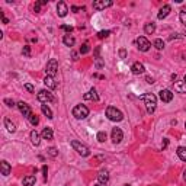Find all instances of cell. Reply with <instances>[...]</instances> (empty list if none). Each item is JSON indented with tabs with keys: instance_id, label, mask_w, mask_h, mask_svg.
I'll list each match as a JSON object with an SVG mask.
<instances>
[{
	"instance_id": "cell-1",
	"label": "cell",
	"mask_w": 186,
	"mask_h": 186,
	"mask_svg": "<svg viewBox=\"0 0 186 186\" xmlns=\"http://www.w3.org/2000/svg\"><path fill=\"white\" fill-rule=\"evenodd\" d=\"M106 116L109 121H114V122H119L124 119V114L119 109H116L115 106H108L106 109Z\"/></svg>"
},
{
	"instance_id": "cell-2",
	"label": "cell",
	"mask_w": 186,
	"mask_h": 186,
	"mask_svg": "<svg viewBox=\"0 0 186 186\" xmlns=\"http://www.w3.org/2000/svg\"><path fill=\"white\" fill-rule=\"evenodd\" d=\"M73 116L76 119H86L89 116V108L86 105H76L73 108Z\"/></svg>"
},
{
	"instance_id": "cell-3",
	"label": "cell",
	"mask_w": 186,
	"mask_h": 186,
	"mask_svg": "<svg viewBox=\"0 0 186 186\" xmlns=\"http://www.w3.org/2000/svg\"><path fill=\"white\" fill-rule=\"evenodd\" d=\"M71 147L76 150L79 154H80L81 157H89L90 156V150H89V147L87 145H85V144H81L80 141H77V140H73L71 143Z\"/></svg>"
},
{
	"instance_id": "cell-4",
	"label": "cell",
	"mask_w": 186,
	"mask_h": 186,
	"mask_svg": "<svg viewBox=\"0 0 186 186\" xmlns=\"http://www.w3.org/2000/svg\"><path fill=\"white\" fill-rule=\"evenodd\" d=\"M45 73H46V76H51V77H54L57 73H58V61L55 58H51L48 63H46L45 66Z\"/></svg>"
},
{
	"instance_id": "cell-5",
	"label": "cell",
	"mask_w": 186,
	"mask_h": 186,
	"mask_svg": "<svg viewBox=\"0 0 186 186\" xmlns=\"http://www.w3.org/2000/svg\"><path fill=\"white\" fill-rule=\"evenodd\" d=\"M39 102H42V103H48V102H52L55 100L54 96H52V93L48 92V90H39L38 95H37Z\"/></svg>"
},
{
	"instance_id": "cell-6",
	"label": "cell",
	"mask_w": 186,
	"mask_h": 186,
	"mask_svg": "<svg viewBox=\"0 0 186 186\" xmlns=\"http://www.w3.org/2000/svg\"><path fill=\"white\" fill-rule=\"evenodd\" d=\"M137 46H138L140 51H143V52H145V51L150 50V46H151V44H150V41H148L145 37H138L137 38Z\"/></svg>"
},
{
	"instance_id": "cell-7",
	"label": "cell",
	"mask_w": 186,
	"mask_h": 186,
	"mask_svg": "<svg viewBox=\"0 0 186 186\" xmlns=\"http://www.w3.org/2000/svg\"><path fill=\"white\" fill-rule=\"evenodd\" d=\"M110 138H112V143L114 144H119L124 140V132L121 128H114L112 132H110Z\"/></svg>"
},
{
	"instance_id": "cell-8",
	"label": "cell",
	"mask_w": 186,
	"mask_h": 186,
	"mask_svg": "<svg viewBox=\"0 0 186 186\" xmlns=\"http://www.w3.org/2000/svg\"><path fill=\"white\" fill-rule=\"evenodd\" d=\"M17 108H19L21 114L23 115L26 119H29V116L32 115V109H31V106L28 105V103H25V102H19V103H17Z\"/></svg>"
},
{
	"instance_id": "cell-9",
	"label": "cell",
	"mask_w": 186,
	"mask_h": 186,
	"mask_svg": "<svg viewBox=\"0 0 186 186\" xmlns=\"http://www.w3.org/2000/svg\"><path fill=\"white\" fill-rule=\"evenodd\" d=\"M112 2L110 0H95L93 2V9H96V10H103L106 7H110L112 6Z\"/></svg>"
},
{
	"instance_id": "cell-10",
	"label": "cell",
	"mask_w": 186,
	"mask_h": 186,
	"mask_svg": "<svg viewBox=\"0 0 186 186\" xmlns=\"http://www.w3.org/2000/svg\"><path fill=\"white\" fill-rule=\"evenodd\" d=\"M160 100L161 102H164V103H169V102H172L173 100V93H172V90H169V89H163V90H160Z\"/></svg>"
},
{
	"instance_id": "cell-11",
	"label": "cell",
	"mask_w": 186,
	"mask_h": 186,
	"mask_svg": "<svg viewBox=\"0 0 186 186\" xmlns=\"http://www.w3.org/2000/svg\"><path fill=\"white\" fill-rule=\"evenodd\" d=\"M67 13H68V7H67V4H66V2H58L57 3V15L60 17H66Z\"/></svg>"
},
{
	"instance_id": "cell-12",
	"label": "cell",
	"mask_w": 186,
	"mask_h": 186,
	"mask_svg": "<svg viewBox=\"0 0 186 186\" xmlns=\"http://www.w3.org/2000/svg\"><path fill=\"white\" fill-rule=\"evenodd\" d=\"M140 99L141 100H144V103L147 105V103H153V105H156L157 103V97L153 95V93H144V95H141L140 96Z\"/></svg>"
},
{
	"instance_id": "cell-13",
	"label": "cell",
	"mask_w": 186,
	"mask_h": 186,
	"mask_svg": "<svg viewBox=\"0 0 186 186\" xmlns=\"http://www.w3.org/2000/svg\"><path fill=\"white\" fill-rule=\"evenodd\" d=\"M44 85H45L50 90H55V89H57V81H55L54 77H51V76H46L45 79H44Z\"/></svg>"
},
{
	"instance_id": "cell-14",
	"label": "cell",
	"mask_w": 186,
	"mask_h": 186,
	"mask_svg": "<svg viewBox=\"0 0 186 186\" xmlns=\"http://www.w3.org/2000/svg\"><path fill=\"white\" fill-rule=\"evenodd\" d=\"M131 71L132 74H135V76H138V74H143L144 71H145V68H144V64L141 63H134L131 67Z\"/></svg>"
},
{
	"instance_id": "cell-15",
	"label": "cell",
	"mask_w": 186,
	"mask_h": 186,
	"mask_svg": "<svg viewBox=\"0 0 186 186\" xmlns=\"http://www.w3.org/2000/svg\"><path fill=\"white\" fill-rule=\"evenodd\" d=\"M0 169H2V174H3V176H9L10 172H12V167H10V164H9L6 160H2V163H0Z\"/></svg>"
},
{
	"instance_id": "cell-16",
	"label": "cell",
	"mask_w": 186,
	"mask_h": 186,
	"mask_svg": "<svg viewBox=\"0 0 186 186\" xmlns=\"http://www.w3.org/2000/svg\"><path fill=\"white\" fill-rule=\"evenodd\" d=\"M108 180H109V172H108V170H100V172L97 173V182L108 183Z\"/></svg>"
},
{
	"instance_id": "cell-17",
	"label": "cell",
	"mask_w": 186,
	"mask_h": 186,
	"mask_svg": "<svg viewBox=\"0 0 186 186\" xmlns=\"http://www.w3.org/2000/svg\"><path fill=\"white\" fill-rule=\"evenodd\" d=\"M86 99V100H95V102H97L99 100V96H97V93H96V89L93 87V89H90L89 92L86 93L85 96H83Z\"/></svg>"
},
{
	"instance_id": "cell-18",
	"label": "cell",
	"mask_w": 186,
	"mask_h": 186,
	"mask_svg": "<svg viewBox=\"0 0 186 186\" xmlns=\"http://www.w3.org/2000/svg\"><path fill=\"white\" fill-rule=\"evenodd\" d=\"M170 10H172V7H170L169 4H164V6L160 9V12H159L157 17H159V19H164V17H167V15L170 13Z\"/></svg>"
},
{
	"instance_id": "cell-19",
	"label": "cell",
	"mask_w": 186,
	"mask_h": 186,
	"mask_svg": "<svg viewBox=\"0 0 186 186\" xmlns=\"http://www.w3.org/2000/svg\"><path fill=\"white\" fill-rule=\"evenodd\" d=\"M35 182H37V179H35L34 174H28V176H25V178H23V180H22V185H23V186H34Z\"/></svg>"
},
{
	"instance_id": "cell-20",
	"label": "cell",
	"mask_w": 186,
	"mask_h": 186,
	"mask_svg": "<svg viewBox=\"0 0 186 186\" xmlns=\"http://www.w3.org/2000/svg\"><path fill=\"white\" fill-rule=\"evenodd\" d=\"M144 32L147 35H153L156 32V23H153V22H147L145 25H144Z\"/></svg>"
},
{
	"instance_id": "cell-21",
	"label": "cell",
	"mask_w": 186,
	"mask_h": 186,
	"mask_svg": "<svg viewBox=\"0 0 186 186\" xmlns=\"http://www.w3.org/2000/svg\"><path fill=\"white\" fill-rule=\"evenodd\" d=\"M41 135H42V138L44 140H52V137H54V132H52V130H51L50 127H45L42 130V132H41Z\"/></svg>"
},
{
	"instance_id": "cell-22",
	"label": "cell",
	"mask_w": 186,
	"mask_h": 186,
	"mask_svg": "<svg viewBox=\"0 0 186 186\" xmlns=\"http://www.w3.org/2000/svg\"><path fill=\"white\" fill-rule=\"evenodd\" d=\"M31 141L34 145H39V143H41V137H39V132L37 130L31 131Z\"/></svg>"
},
{
	"instance_id": "cell-23",
	"label": "cell",
	"mask_w": 186,
	"mask_h": 186,
	"mask_svg": "<svg viewBox=\"0 0 186 186\" xmlns=\"http://www.w3.org/2000/svg\"><path fill=\"white\" fill-rule=\"evenodd\" d=\"M174 90L178 93H186V83L183 80H179L174 83Z\"/></svg>"
},
{
	"instance_id": "cell-24",
	"label": "cell",
	"mask_w": 186,
	"mask_h": 186,
	"mask_svg": "<svg viewBox=\"0 0 186 186\" xmlns=\"http://www.w3.org/2000/svg\"><path fill=\"white\" fill-rule=\"evenodd\" d=\"M41 110H42V114L45 115V116H46L48 119H52V118H54V116H52V110H51L50 108H48V105H46V103L41 105Z\"/></svg>"
},
{
	"instance_id": "cell-25",
	"label": "cell",
	"mask_w": 186,
	"mask_h": 186,
	"mask_svg": "<svg viewBox=\"0 0 186 186\" xmlns=\"http://www.w3.org/2000/svg\"><path fill=\"white\" fill-rule=\"evenodd\" d=\"M63 42H64V45L73 46L74 44H76V39H74V37H71V35H64Z\"/></svg>"
},
{
	"instance_id": "cell-26",
	"label": "cell",
	"mask_w": 186,
	"mask_h": 186,
	"mask_svg": "<svg viewBox=\"0 0 186 186\" xmlns=\"http://www.w3.org/2000/svg\"><path fill=\"white\" fill-rule=\"evenodd\" d=\"M4 125H6V130H7L9 132H15V131H16V125H15V124H13L9 118L4 119Z\"/></svg>"
},
{
	"instance_id": "cell-27",
	"label": "cell",
	"mask_w": 186,
	"mask_h": 186,
	"mask_svg": "<svg viewBox=\"0 0 186 186\" xmlns=\"http://www.w3.org/2000/svg\"><path fill=\"white\" fill-rule=\"evenodd\" d=\"M178 156H179V159L182 161H186V147H179L178 148Z\"/></svg>"
},
{
	"instance_id": "cell-28",
	"label": "cell",
	"mask_w": 186,
	"mask_h": 186,
	"mask_svg": "<svg viewBox=\"0 0 186 186\" xmlns=\"http://www.w3.org/2000/svg\"><path fill=\"white\" fill-rule=\"evenodd\" d=\"M179 19H180V22L186 26V7H183L182 10L179 12Z\"/></svg>"
},
{
	"instance_id": "cell-29",
	"label": "cell",
	"mask_w": 186,
	"mask_h": 186,
	"mask_svg": "<svg viewBox=\"0 0 186 186\" xmlns=\"http://www.w3.org/2000/svg\"><path fill=\"white\" fill-rule=\"evenodd\" d=\"M95 66H96L97 70H100V68L105 66V61L102 60V57H97V58H95Z\"/></svg>"
},
{
	"instance_id": "cell-30",
	"label": "cell",
	"mask_w": 186,
	"mask_h": 186,
	"mask_svg": "<svg viewBox=\"0 0 186 186\" xmlns=\"http://www.w3.org/2000/svg\"><path fill=\"white\" fill-rule=\"evenodd\" d=\"M28 121H29V122L32 124L34 127H37V125H38V124H39V118H38V116H37V115H34V114L31 115V116H29V119H28Z\"/></svg>"
},
{
	"instance_id": "cell-31",
	"label": "cell",
	"mask_w": 186,
	"mask_h": 186,
	"mask_svg": "<svg viewBox=\"0 0 186 186\" xmlns=\"http://www.w3.org/2000/svg\"><path fill=\"white\" fill-rule=\"evenodd\" d=\"M153 45L156 46L157 50L160 51V50H163V48H164V42H163V39H156V41H154V44H153Z\"/></svg>"
},
{
	"instance_id": "cell-32",
	"label": "cell",
	"mask_w": 186,
	"mask_h": 186,
	"mask_svg": "<svg viewBox=\"0 0 186 186\" xmlns=\"http://www.w3.org/2000/svg\"><path fill=\"white\" fill-rule=\"evenodd\" d=\"M97 141H99V143H105L106 141V132L105 131L97 132Z\"/></svg>"
},
{
	"instance_id": "cell-33",
	"label": "cell",
	"mask_w": 186,
	"mask_h": 186,
	"mask_svg": "<svg viewBox=\"0 0 186 186\" xmlns=\"http://www.w3.org/2000/svg\"><path fill=\"white\" fill-rule=\"evenodd\" d=\"M109 35H110V31H100V32L97 34V38L103 39V38H108Z\"/></svg>"
},
{
	"instance_id": "cell-34",
	"label": "cell",
	"mask_w": 186,
	"mask_h": 186,
	"mask_svg": "<svg viewBox=\"0 0 186 186\" xmlns=\"http://www.w3.org/2000/svg\"><path fill=\"white\" fill-rule=\"evenodd\" d=\"M22 54L29 58V57H31V46H29V45H25V46H23V50H22Z\"/></svg>"
},
{
	"instance_id": "cell-35",
	"label": "cell",
	"mask_w": 186,
	"mask_h": 186,
	"mask_svg": "<svg viewBox=\"0 0 186 186\" xmlns=\"http://www.w3.org/2000/svg\"><path fill=\"white\" fill-rule=\"evenodd\" d=\"M89 51H90L89 44H83V45H81V48H80V54H87Z\"/></svg>"
},
{
	"instance_id": "cell-36",
	"label": "cell",
	"mask_w": 186,
	"mask_h": 186,
	"mask_svg": "<svg viewBox=\"0 0 186 186\" xmlns=\"http://www.w3.org/2000/svg\"><path fill=\"white\" fill-rule=\"evenodd\" d=\"M48 154H50L51 157H57L58 151H57V148H55V147H50V148H48Z\"/></svg>"
},
{
	"instance_id": "cell-37",
	"label": "cell",
	"mask_w": 186,
	"mask_h": 186,
	"mask_svg": "<svg viewBox=\"0 0 186 186\" xmlns=\"http://www.w3.org/2000/svg\"><path fill=\"white\" fill-rule=\"evenodd\" d=\"M25 89L28 90L29 93H34L35 92V87H34V85H31V83H25Z\"/></svg>"
},
{
	"instance_id": "cell-38",
	"label": "cell",
	"mask_w": 186,
	"mask_h": 186,
	"mask_svg": "<svg viewBox=\"0 0 186 186\" xmlns=\"http://www.w3.org/2000/svg\"><path fill=\"white\" fill-rule=\"evenodd\" d=\"M41 6H42V4H41V2H37V3L34 4V10H35V13H39V12H41Z\"/></svg>"
},
{
	"instance_id": "cell-39",
	"label": "cell",
	"mask_w": 186,
	"mask_h": 186,
	"mask_svg": "<svg viewBox=\"0 0 186 186\" xmlns=\"http://www.w3.org/2000/svg\"><path fill=\"white\" fill-rule=\"evenodd\" d=\"M4 103H6L9 108H13V106H16V105H15V102L10 100V99H4Z\"/></svg>"
},
{
	"instance_id": "cell-40",
	"label": "cell",
	"mask_w": 186,
	"mask_h": 186,
	"mask_svg": "<svg viewBox=\"0 0 186 186\" xmlns=\"http://www.w3.org/2000/svg\"><path fill=\"white\" fill-rule=\"evenodd\" d=\"M61 29L66 31V32H68V35H70V32L73 31V28H71V26H68V25H63V26H61Z\"/></svg>"
},
{
	"instance_id": "cell-41",
	"label": "cell",
	"mask_w": 186,
	"mask_h": 186,
	"mask_svg": "<svg viewBox=\"0 0 186 186\" xmlns=\"http://www.w3.org/2000/svg\"><path fill=\"white\" fill-rule=\"evenodd\" d=\"M119 57H121V58H127V51L124 50H119Z\"/></svg>"
},
{
	"instance_id": "cell-42",
	"label": "cell",
	"mask_w": 186,
	"mask_h": 186,
	"mask_svg": "<svg viewBox=\"0 0 186 186\" xmlns=\"http://www.w3.org/2000/svg\"><path fill=\"white\" fill-rule=\"evenodd\" d=\"M42 173H44V179L46 180V173H48V167H46L45 164L42 166Z\"/></svg>"
},
{
	"instance_id": "cell-43",
	"label": "cell",
	"mask_w": 186,
	"mask_h": 186,
	"mask_svg": "<svg viewBox=\"0 0 186 186\" xmlns=\"http://www.w3.org/2000/svg\"><path fill=\"white\" fill-rule=\"evenodd\" d=\"M100 46H97L96 50H95V58H97V57H100Z\"/></svg>"
},
{
	"instance_id": "cell-44",
	"label": "cell",
	"mask_w": 186,
	"mask_h": 186,
	"mask_svg": "<svg viewBox=\"0 0 186 186\" xmlns=\"http://www.w3.org/2000/svg\"><path fill=\"white\" fill-rule=\"evenodd\" d=\"M73 60H74V61H76V60H79V54H77V52H73Z\"/></svg>"
},
{
	"instance_id": "cell-45",
	"label": "cell",
	"mask_w": 186,
	"mask_h": 186,
	"mask_svg": "<svg viewBox=\"0 0 186 186\" xmlns=\"http://www.w3.org/2000/svg\"><path fill=\"white\" fill-rule=\"evenodd\" d=\"M145 80H147V83H150V85H151V83H154V80H153L151 77H147V79H145Z\"/></svg>"
},
{
	"instance_id": "cell-46",
	"label": "cell",
	"mask_w": 186,
	"mask_h": 186,
	"mask_svg": "<svg viewBox=\"0 0 186 186\" xmlns=\"http://www.w3.org/2000/svg\"><path fill=\"white\" fill-rule=\"evenodd\" d=\"M71 10H73V12H77V10H80V9L77 7V6H73V7H71Z\"/></svg>"
},
{
	"instance_id": "cell-47",
	"label": "cell",
	"mask_w": 186,
	"mask_h": 186,
	"mask_svg": "<svg viewBox=\"0 0 186 186\" xmlns=\"http://www.w3.org/2000/svg\"><path fill=\"white\" fill-rule=\"evenodd\" d=\"M2 21H3V23H9V19H7V17H2Z\"/></svg>"
},
{
	"instance_id": "cell-48",
	"label": "cell",
	"mask_w": 186,
	"mask_h": 186,
	"mask_svg": "<svg viewBox=\"0 0 186 186\" xmlns=\"http://www.w3.org/2000/svg\"><path fill=\"white\" fill-rule=\"evenodd\" d=\"M167 144H169V141H167V140H164V143H163V148L167 147Z\"/></svg>"
},
{
	"instance_id": "cell-49",
	"label": "cell",
	"mask_w": 186,
	"mask_h": 186,
	"mask_svg": "<svg viewBox=\"0 0 186 186\" xmlns=\"http://www.w3.org/2000/svg\"><path fill=\"white\" fill-rule=\"evenodd\" d=\"M95 186H106V183H100V182H97Z\"/></svg>"
},
{
	"instance_id": "cell-50",
	"label": "cell",
	"mask_w": 186,
	"mask_h": 186,
	"mask_svg": "<svg viewBox=\"0 0 186 186\" xmlns=\"http://www.w3.org/2000/svg\"><path fill=\"white\" fill-rule=\"evenodd\" d=\"M183 179H185V182H186V170L183 172Z\"/></svg>"
},
{
	"instance_id": "cell-51",
	"label": "cell",
	"mask_w": 186,
	"mask_h": 186,
	"mask_svg": "<svg viewBox=\"0 0 186 186\" xmlns=\"http://www.w3.org/2000/svg\"><path fill=\"white\" fill-rule=\"evenodd\" d=\"M183 81H185V83H186V76H185V77H183Z\"/></svg>"
},
{
	"instance_id": "cell-52",
	"label": "cell",
	"mask_w": 186,
	"mask_h": 186,
	"mask_svg": "<svg viewBox=\"0 0 186 186\" xmlns=\"http://www.w3.org/2000/svg\"><path fill=\"white\" fill-rule=\"evenodd\" d=\"M124 186H131V185H124Z\"/></svg>"
},
{
	"instance_id": "cell-53",
	"label": "cell",
	"mask_w": 186,
	"mask_h": 186,
	"mask_svg": "<svg viewBox=\"0 0 186 186\" xmlns=\"http://www.w3.org/2000/svg\"><path fill=\"white\" fill-rule=\"evenodd\" d=\"M185 128H186V122H185Z\"/></svg>"
}]
</instances>
